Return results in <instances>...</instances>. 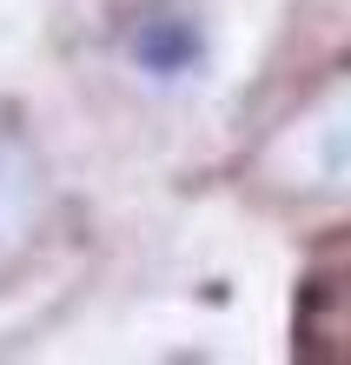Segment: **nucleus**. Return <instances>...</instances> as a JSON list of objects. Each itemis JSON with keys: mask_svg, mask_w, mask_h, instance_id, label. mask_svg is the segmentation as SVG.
Returning <instances> with one entry per match:
<instances>
[{"mask_svg": "<svg viewBox=\"0 0 351 365\" xmlns=\"http://www.w3.org/2000/svg\"><path fill=\"white\" fill-rule=\"evenodd\" d=\"M206 40L192 27V14H172V7H146L133 14V27H126V60L146 73V80H186L199 67Z\"/></svg>", "mask_w": 351, "mask_h": 365, "instance_id": "1", "label": "nucleus"}, {"mask_svg": "<svg viewBox=\"0 0 351 365\" xmlns=\"http://www.w3.org/2000/svg\"><path fill=\"white\" fill-rule=\"evenodd\" d=\"M27 212H33V173L27 166H7V173H0V240H20V232H27Z\"/></svg>", "mask_w": 351, "mask_h": 365, "instance_id": "3", "label": "nucleus"}, {"mask_svg": "<svg viewBox=\"0 0 351 365\" xmlns=\"http://www.w3.org/2000/svg\"><path fill=\"white\" fill-rule=\"evenodd\" d=\"M305 146L318 153L312 186H351V87H338L325 100L318 120H305Z\"/></svg>", "mask_w": 351, "mask_h": 365, "instance_id": "2", "label": "nucleus"}]
</instances>
